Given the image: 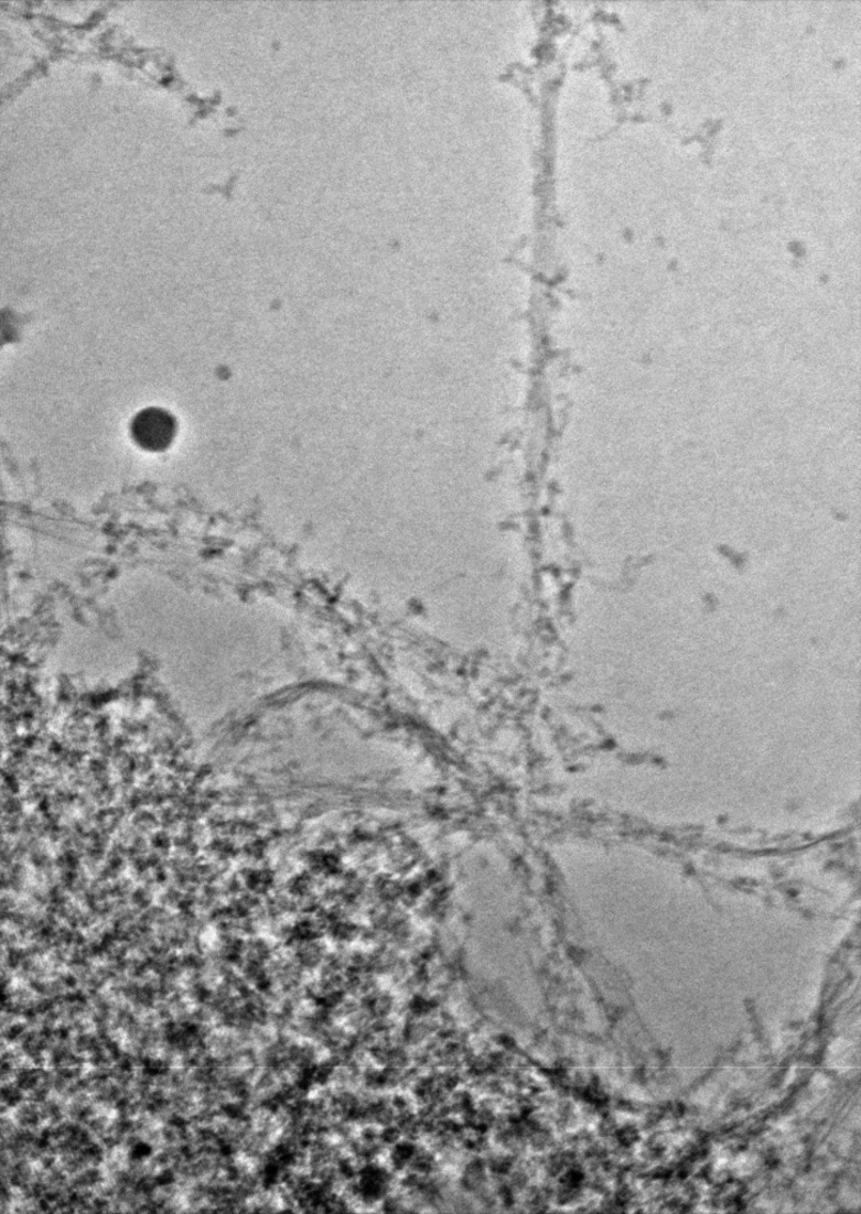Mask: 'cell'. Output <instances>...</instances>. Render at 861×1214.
<instances>
[{"mask_svg":"<svg viewBox=\"0 0 861 1214\" xmlns=\"http://www.w3.org/2000/svg\"><path fill=\"white\" fill-rule=\"evenodd\" d=\"M175 419L161 409H148L133 420L132 437L139 446L153 453H160L174 441Z\"/></svg>","mask_w":861,"mask_h":1214,"instance_id":"1","label":"cell"}]
</instances>
